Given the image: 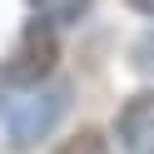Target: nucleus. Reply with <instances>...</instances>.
<instances>
[{
  "mask_svg": "<svg viewBox=\"0 0 154 154\" xmlns=\"http://www.w3.org/2000/svg\"><path fill=\"white\" fill-rule=\"evenodd\" d=\"M65 109H70V90H65V85L35 90L30 100L10 104V144H15V149H30L35 139H45V134L60 124Z\"/></svg>",
  "mask_w": 154,
  "mask_h": 154,
  "instance_id": "obj_1",
  "label": "nucleus"
},
{
  "mask_svg": "<svg viewBox=\"0 0 154 154\" xmlns=\"http://www.w3.org/2000/svg\"><path fill=\"white\" fill-rule=\"evenodd\" d=\"M50 65H55V30L35 20L30 30L20 35V45H15L10 65L0 70V80L5 85H25V90H40V80L50 75Z\"/></svg>",
  "mask_w": 154,
  "mask_h": 154,
  "instance_id": "obj_2",
  "label": "nucleus"
},
{
  "mask_svg": "<svg viewBox=\"0 0 154 154\" xmlns=\"http://www.w3.org/2000/svg\"><path fill=\"white\" fill-rule=\"evenodd\" d=\"M114 134L129 154H154V90L124 100V109L114 114Z\"/></svg>",
  "mask_w": 154,
  "mask_h": 154,
  "instance_id": "obj_3",
  "label": "nucleus"
},
{
  "mask_svg": "<svg viewBox=\"0 0 154 154\" xmlns=\"http://www.w3.org/2000/svg\"><path fill=\"white\" fill-rule=\"evenodd\" d=\"M85 5L90 0H30V10H35L40 25H70V20L85 15Z\"/></svg>",
  "mask_w": 154,
  "mask_h": 154,
  "instance_id": "obj_4",
  "label": "nucleus"
},
{
  "mask_svg": "<svg viewBox=\"0 0 154 154\" xmlns=\"http://www.w3.org/2000/svg\"><path fill=\"white\" fill-rule=\"evenodd\" d=\"M55 154H109V139H104L100 129H80L75 139H65Z\"/></svg>",
  "mask_w": 154,
  "mask_h": 154,
  "instance_id": "obj_5",
  "label": "nucleus"
},
{
  "mask_svg": "<svg viewBox=\"0 0 154 154\" xmlns=\"http://www.w3.org/2000/svg\"><path fill=\"white\" fill-rule=\"evenodd\" d=\"M134 60H139V70H149V75H154V30H149V35L139 40V50H134Z\"/></svg>",
  "mask_w": 154,
  "mask_h": 154,
  "instance_id": "obj_6",
  "label": "nucleus"
},
{
  "mask_svg": "<svg viewBox=\"0 0 154 154\" xmlns=\"http://www.w3.org/2000/svg\"><path fill=\"white\" fill-rule=\"evenodd\" d=\"M129 5H134L139 15H154V0H129Z\"/></svg>",
  "mask_w": 154,
  "mask_h": 154,
  "instance_id": "obj_7",
  "label": "nucleus"
}]
</instances>
